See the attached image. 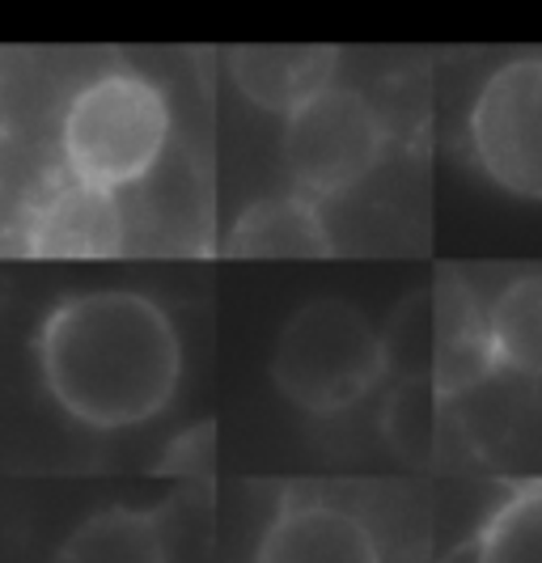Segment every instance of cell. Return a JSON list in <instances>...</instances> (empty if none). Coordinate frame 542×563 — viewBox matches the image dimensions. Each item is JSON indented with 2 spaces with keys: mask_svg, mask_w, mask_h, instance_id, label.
<instances>
[{
  "mask_svg": "<svg viewBox=\"0 0 542 563\" xmlns=\"http://www.w3.org/2000/svg\"><path fill=\"white\" fill-rule=\"evenodd\" d=\"M212 437H217L212 423H200V428L182 432L170 450H166V462L157 471L162 475H191V479L208 475L212 471Z\"/></svg>",
  "mask_w": 542,
  "mask_h": 563,
  "instance_id": "obj_16",
  "label": "cell"
},
{
  "mask_svg": "<svg viewBox=\"0 0 542 563\" xmlns=\"http://www.w3.org/2000/svg\"><path fill=\"white\" fill-rule=\"evenodd\" d=\"M466 141L500 191L542 199V56L509 59L479 85Z\"/></svg>",
  "mask_w": 542,
  "mask_h": 563,
  "instance_id": "obj_5",
  "label": "cell"
},
{
  "mask_svg": "<svg viewBox=\"0 0 542 563\" xmlns=\"http://www.w3.org/2000/svg\"><path fill=\"white\" fill-rule=\"evenodd\" d=\"M487 327L500 368L542 382V272L505 284L487 306Z\"/></svg>",
  "mask_w": 542,
  "mask_h": 563,
  "instance_id": "obj_12",
  "label": "cell"
},
{
  "mask_svg": "<svg viewBox=\"0 0 542 563\" xmlns=\"http://www.w3.org/2000/svg\"><path fill=\"white\" fill-rule=\"evenodd\" d=\"M170 148V102L157 85L111 68L86 81L59 114V162L64 174L128 191L162 166Z\"/></svg>",
  "mask_w": 542,
  "mask_h": 563,
  "instance_id": "obj_2",
  "label": "cell"
},
{
  "mask_svg": "<svg viewBox=\"0 0 542 563\" xmlns=\"http://www.w3.org/2000/svg\"><path fill=\"white\" fill-rule=\"evenodd\" d=\"M335 47H237L225 56L229 81L258 111L292 114L335 77Z\"/></svg>",
  "mask_w": 542,
  "mask_h": 563,
  "instance_id": "obj_8",
  "label": "cell"
},
{
  "mask_svg": "<svg viewBox=\"0 0 542 563\" xmlns=\"http://www.w3.org/2000/svg\"><path fill=\"white\" fill-rule=\"evenodd\" d=\"M255 563H386V551L352 508L322 496H285L258 534Z\"/></svg>",
  "mask_w": 542,
  "mask_h": 563,
  "instance_id": "obj_7",
  "label": "cell"
},
{
  "mask_svg": "<svg viewBox=\"0 0 542 563\" xmlns=\"http://www.w3.org/2000/svg\"><path fill=\"white\" fill-rule=\"evenodd\" d=\"M484 563H542V487H526L491 512L484 530Z\"/></svg>",
  "mask_w": 542,
  "mask_h": 563,
  "instance_id": "obj_15",
  "label": "cell"
},
{
  "mask_svg": "<svg viewBox=\"0 0 542 563\" xmlns=\"http://www.w3.org/2000/svg\"><path fill=\"white\" fill-rule=\"evenodd\" d=\"M56 563H170L157 512L114 505L86 517L59 542Z\"/></svg>",
  "mask_w": 542,
  "mask_h": 563,
  "instance_id": "obj_11",
  "label": "cell"
},
{
  "mask_svg": "<svg viewBox=\"0 0 542 563\" xmlns=\"http://www.w3.org/2000/svg\"><path fill=\"white\" fill-rule=\"evenodd\" d=\"M34 352L56 407L93 432L148 423L170 407L182 377V343L170 313L132 288L59 301L43 318Z\"/></svg>",
  "mask_w": 542,
  "mask_h": 563,
  "instance_id": "obj_1",
  "label": "cell"
},
{
  "mask_svg": "<svg viewBox=\"0 0 542 563\" xmlns=\"http://www.w3.org/2000/svg\"><path fill=\"white\" fill-rule=\"evenodd\" d=\"M225 251L242 258H318L335 251V238L318 199L288 191L251 203L229 229Z\"/></svg>",
  "mask_w": 542,
  "mask_h": 563,
  "instance_id": "obj_10",
  "label": "cell"
},
{
  "mask_svg": "<svg viewBox=\"0 0 542 563\" xmlns=\"http://www.w3.org/2000/svg\"><path fill=\"white\" fill-rule=\"evenodd\" d=\"M386 377L381 331L340 297H318L292 313L272 347L276 390L310 416H340Z\"/></svg>",
  "mask_w": 542,
  "mask_h": 563,
  "instance_id": "obj_3",
  "label": "cell"
},
{
  "mask_svg": "<svg viewBox=\"0 0 542 563\" xmlns=\"http://www.w3.org/2000/svg\"><path fill=\"white\" fill-rule=\"evenodd\" d=\"M441 402L445 395L436 390V382H395V390L381 407V428L390 437V445L402 457H429L441 437Z\"/></svg>",
  "mask_w": 542,
  "mask_h": 563,
  "instance_id": "obj_14",
  "label": "cell"
},
{
  "mask_svg": "<svg viewBox=\"0 0 542 563\" xmlns=\"http://www.w3.org/2000/svg\"><path fill=\"white\" fill-rule=\"evenodd\" d=\"M441 563H484V542H479V534L466 538V542L454 547L450 555H441Z\"/></svg>",
  "mask_w": 542,
  "mask_h": 563,
  "instance_id": "obj_17",
  "label": "cell"
},
{
  "mask_svg": "<svg viewBox=\"0 0 542 563\" xmlns=\"http://www.w3.org/2000/svg\"><path fill=\"white\" fill-rule=\"evenodd\" d=\"M381 352H386V377L395 382H432L436 373V284L420 288L390 313L381 331Z\"/></svg>",
  "mask_w": 542,
  "mask_h": 563,
  "instance_id": "obj_13",
  "label": "cell"
},
{
  "mask_svg": "<svg viewBox=\"0 0 542 563\" xmlns=\"http://www.w3.org/2000/svg\"><path fill=\"white\" fill-rule=\"evenodd\" d=\"M18 246L43 258H111L128 251V221L119 191L64 174L30 203Z\"/></svg>",
  "mask_w": 542,
  "mask_h": 563,
  "instance_id": "obj_6",
  "label": "cell"
},
{
  "mask_svg": "<svg viewBox=\"0 0 542 563\" xmlns=\"http://www.w3.org/2000/svg\"><path fill=\"white\" fill-rule=\"evenodd\" d=\"M390 132L361 89L327 85L306 107L285 114V169L310 199H340L386 157Z\"/></svg>",
  "mask_w": 542,
  "mask_h": 563,
  "instance_id": "obj_4",
  "label": "cell"
},
{
  "mask_svg": "<svg viewBox=\"0 0 542 563\" xmlns=\"http://www.w3.org/2000/svg\"><path fill=\"white\" fill-rule=\"evenodd\" d=\"M491 373H500L496 343L487 327V306L457 280H436V390L450 398L462 390L484 386Z\"/></svg>",
  "mask_w": 542,
  "mask_h": 563,
  "instance_id": "obj_9",
  "label": "cell"
}]
</instances>
